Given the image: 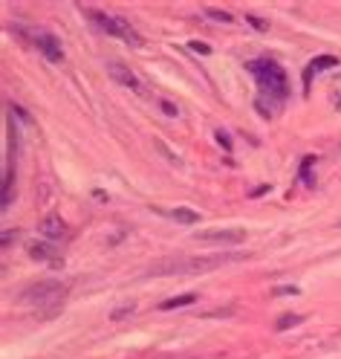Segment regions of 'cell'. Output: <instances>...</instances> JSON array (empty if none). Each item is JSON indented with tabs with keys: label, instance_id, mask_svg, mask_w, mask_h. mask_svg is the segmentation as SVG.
Listing matches in <instances>:
<instances>
[{
	"label": "cell",
	"instance_id": "6da1fadb",
	"mask_svg": "<svg viewBox=\"0 0 341 359\" xmlns=\"http://www.w3.org/2000/svg\"><path fill=\"white\" fill-rule=\"evenodd\" d=\"M240 255H214V258H165L151 266V276H197L209 273L229 261H237Z\"/></svg>",
	"mask_w": 341,
	"mask_h": 359
},
{
	"label": "cell",
	"instance_id": "7a4b0ae2",
	"mask_svg": "<svg viewBox=\"0 0 341 359\" xmlns=\"http://www.w3.org/2000/svg\"><path fill=\"white\" fill-rule=\"evenodd\" d=\"M249 70H252V76L258 79L263 96H272L275 102H284L286 90H289V87H286V73L281 70L275 61H269V58L249 61Z\"/></svg>",
	"mask_w": 341,
	"mask_h": 359
},
{
	"label": "cell",
	"instance_id": "3957f363",
	"mask_svg": "<svg viewBox=\"0 0 341 359\" xmlns=\"http://www.w3.org/2000/svg\"><path fill=\"white\" fill-rule=\"evenodd\" d=\"M64 299H67V287L61 281H38L20 293V302L38 310H55L64 304Z\"/></svg>",
	"mask_w": 341,
	"mask_h": 359
},
{
	"label": "cell",
	"instance_id": "277c9868",
	"mask_svg": "<svg viewBox=\"0 0 341 359\" xmlns=\"http://www.w3.org/2000/svg\"><path fill=\"white\" fill-rule=\"evenodd\" d=\"M84 15L93 20V24L102 29V32H107V35H116V38H122V41H127V43H133V47H142V35L136 32L125 18H116V15H107V12H99V9H84Z\"/></svg>",
	"mask_w": 341,
	"mask_h": 359
},
{
	"label": "cell",
	"instance_id": "5b68a950",
	"mask_svg": "<svg viewBox=\"0 0 341 359\" xmlns=\"http://www.w3.org/2000/svg\"><path fill=\"white\" fill-rule=\"evenodd\" d=\"M15 32L18 35H24V38H29L35 47L47 55L50 61H61L64 58V53H61V47H58V41L50 35V32H43V29H20V27H15Z\"/></svg>",
	"mask_w": 341,
	"mask_h": 359
},
{
	"label": "cell",
	"instance_id": "8992f818",
	"mask_svg": "<svg viewBox=\"0 0 341 359\" xmlns=\"http://www.w3.org/2000/svg\"><path fill=\"white\" fill-rule=\"evenodd\" d=\"M197 241H206V243H240L246 238V232L240 229H209V232H197Z\"/></svg>",
	"mask_w": 341,
	"mask_h": 359
},
{
	"label": "cell",
	"instance_id": "52a82bcc",
	"mask_svg": "<svg viewBox=\"0 0 341 359\" xmlns=\"http://www.w3.org/2000/svg\"><path fill=\"white\" fill-rule=\"evenodd\" d=\"M107 73H110L113 79H116L119 84H125V87L136 90V93H142V81L136 79V76H133V73L127 70V67H125L122 61H110V64H107Z\"/></svg>",
	"mask_w": 341,
	"mask_h": 359
},
{
	"label": "cell",
	"instance_id": "ba28073f",
	"mask_svg": "<svg viewBox=\"0 0 341 359\" xmlns=\"http://www.w3.org/2000/svg\"><path fill=\"white\" fill-rule=\"evenodd\" d=\"M41 232H43V238H47V241H58L67 232V223L58 215H47V217L41 220Z\"/></svg>",
	"mask_w": 341,
	"mask_h": 359
},
{
	"label": "cell",
	"instance_id": "9c48e42d",
	"mask_svg": "<svg viewBox=\"0 0 341 359\" xmlns=\"http://www.w3.org/2000/svg\"><path fill=\"white\" fill-rule=\"evenodd\" d=\"M324 67H338V58H333V55H321V58H315V61L307 67V73H304V84H309V79H312L315 73H321Z\"/></svg>",
	"mask_w": 341,
	"mask_h": 359
},
{
	"label": "cell",
	"instance_id": "30bf717a",
	"mask_svg": "<svg viewBox=\"0 0 341 359\" xmlns=\"http://www.w3.org/2000/svg\"><path fill=\"white\" fill-rule=\"evenodd\" d=\"M29 255L35 258V261H50V264H58V258H53L55 255V250L50 243H29Z\"/></svg>",
	"mask_w": 341,
	"mask_h": 359
},
{
	"label": "cell",
	"instance_id": "8fae6325",
	"mask_svg": "<svg viewBox=\"0 0 341 359\" xmlns=\"http://www.w3.org/2000/svg\"><path fill=\"white\" fill-rule=\"evenodd\" d=\"M197 302V296L194 293H186V296H174V299H168V302H162L159 304V310H174V307H188V304H194Z\"/></svg>",
	"mask_w": 341,
	"mask_h": 359
},
{
	"label": "cell",
	"instance_id": "7c38bea8",
	"mask_svg": "<svg viewBox=\"0 0 341 359\" xmlns=\"http://www.w3.org/2000/svg\"><path fill=\"white\" fill-rule=\"evenodd\" d=\"M301 322H304V316H298V313H286V316H281L275 322V327L278 330H286V327H295V325H301Z\"/></svg>",
	"mask_w": 341,
	"mask_h": 359
},
{
	"label": "cell",
	"instance_id": "4fadbf2b",
	"mask_svg": "<svg viewBox=\"0 0 341 359\" xmlns=\"http://www.w3.org/2000/svg\"><path fill=\"white\" fill-rule=\"evenodd\" d=\"M168 215L179 223H197V212H191V209H171Z\"/></svg>",
	"mask_w": 341,
	"mask_h": 359
},
{
	"label": "cell",
	"instance_id": "5bb4252c",
	"mask_svg": "<svg viewBox=\"0 0 341 359\" xmlns=\"http://www.w3.org/2000/svg\"><path fill=\"white\" fill-rule=\"evenodd\" d=\"M206 15H209L211 20H220V24H232V20H235V15H232V12H225V9H214V6H209V9H206Z\"/></svg>",
	"mask_w": 341,
	"mask_h": 359
},
{
	"label": "cell",
	"instance_id": "9a60e30c",
	"mask_svg": "<svg viewBox=\"0 0 341 359\" xmlns=\"http://www.w3.org/2000/svg\"><path fill=\"white\" fill-rule=\"evenodd\" d=\"M136 310V304H125V307H119V310H113V322H119V319H125V316H130V313Z\"/></svg>",
	"mask_w": 341,
	"mask_h": 359
},
{
	"label": "cell",
	"instance_id": "2e32d148",
	"mask_svg": "<svg viewBox=\"0 0 341 359\" xmlns=\"http://www.w3.org/2000/svg\"><path fill=\"white\" fill-rule=\"evenodd\" d=\"M312 156H307V160H304V168H301V177H304V183H309L312 186V177H309V168H312Z\"/></svg>",
	"mask_w": 341,
	"mask_h": 359
},
{
	"label": "cell",
	"instance_id": "e0dca14e",
	"mask_svg": "<svg viewBox=\"0 0 341 359\" xmlns=\"http://www.w3.org/2000/svg\"><path fill=\"white\" fill-rule=\"evenodd\" d=\"M217 142L225 148V151H232V140H229V133H223V130H217Z\"/></svg>",
	"mask_w": 341,
	"mask_h": 359
},
{
	"label": "cell",
	"instance_id": "ac0fdd59",
	"mask_svg": "<svg viewBox=\"0 0 341 359\" xmlns=\"http://www.w3.org/2000/svg\"><path fill=\"white\" fill-rule=\"evenodd\" d=\"M246 20H249V24H252V27H255V29H260V32H266V29H269V27H266V24H263V20H260V18H252V15H249V18H246Z\"/></svg>",
	"mask_w": 341,
	"mask_h": 359
},
{
	"label": "cell",
	"instance_id": "d6986e66",
	"mask_svg": "<svg viewBox=\"0 0 341 359\" xmlns=\"http://www.w3.org/2000/svg\"><path fill=\"white\" fill-rule=\"evenodd\" d=\"M159 107H162V110H165V114H168V116H176V114H179V110H176V107H174L171 102H159Z\"/></svg>",
	"mask_w": 341,
	"mask_h": 359
},
{
	"label": "cell",
	"instance_id": "ffe728a7",
	"mask_svg": "<svg viewBox=\"0 0 341 359\" xmlns=\"http://www.w3.org/2000/svg\"><path fill=\"white\" fill-rule=\"evenodd\" d=\"M275 293H278V296H295V293H298V287H278Z\"/></svg>",
	"mask_w": 341,
	"mask_h": 359
},
{
	"label": "cell",
	"instance_id": "44dd1931",
	"mask_svg": "<svg viewBox=\"0 0 341 359\" xmlns=\"http://www.w3.org/2000/svg\"><path fill=\"white\" fill-rule=\"evenodd\" d=\"M191 50H194V53H209V47H206V43H200V41L191 43Z\"/></svg>",
	"mask_w": 341,
	"mask_h": 359
},
{
	"label": "cell",
	"instance_id": "7402d4cb",
	"mask_svg": "<svg viewBox=\"0 0 341 359\" xmlns=\"http://www.w3.org/2000/svg\"><path fill=\"white\" fill-rule=\"evenodd\" d=\"M9 243H12V229L4 232V246H9Z\"/></svg>",
	"mask_w": 341,
	"mask_h": 359
},
{
	"label": "cell",
	"instance_id": "603a6c76",
	"mask_svg": "<svg viewBox=\"0 0 341 359\" xmlns=\"http://www.w3.org/2000/svg\"><path fill=\"white\" fill-rule=\"evenodd\" d=\"M338 110H341V96H338Z\"/></svg>",
	"mask_w": 341,
	"mask_h": 359
}]
</instances>
